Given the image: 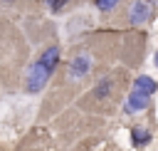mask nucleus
Listing matches in <instances>:
<instances>
[{
    "mask_svg": "<svg viewBox=\"0 0 158 151\" xmlns=\"http://www.w3.org/2000/svg\"><path fill=\"white\" fill-rule=\"evenodd\" d=\"M89 67H91V57H89V54H79V57H74L72 64H69V77H72V79H81V77H86Z\"/></svg>",
    "mask_w": 158,
    "mask_h": 151,
    "instance_id": "nucleus-3",
    "label": "nucleus"
},
{
    "mask_svg": "<svg viewBox=\"0 0 158 151\" xmlns=\"http://www.w3.org/2000/svg\"><path fill=\"white\" fill-rule=\"evenodd\" d=\"M133 89H136V92H143V94H148V97H151V94L158 89V84H156L151 77H136V82H133Z\"/></svg>",
    "mask_w": 158,
    "mask_h": 151,
    "instance_id": "nucleus-5",
    "label": "nucleus"
},
{
    "mask_svg": "<svg viewBox=\"0 0 158 151\" xmlns=\"http://www.w3.org/2000/svg\"><path fill=\"white\" fill-rule=\"evenodd\" d=\"M94 2H96V7H99V10H104V12H106V10H111L118 0H94Z\"/></svg>",
    "mask_w": 158,
    "mask_h": 151,
    "instance_id": "nucleus-7",
    "label": "nucleus"
},
{
    "mask_svg": "<svg viewBox=\"0 0 158 151\" xmlns=\"http://www.w3.org/2000/svg\"><path fill=\"white\" fill-rule=\"evenodd\" d=\"M153 62H156V67H158V52H156V59H153Z\"/></svg>",
    "mask_w": 158,
    "mask_h": 151,
    "instance_id": "nucleus-10",
    "label": "nucleus"
},
{
    "mask_svg": "<svg viewBox=\"0 0 158 151\" xmlns=\"http://www.w3.org/2000/svg\"><path fill=\"white\" fill-rule=\"evenodd\" d=\"M148 106V94H143V92H131L128 94V99H126V111H141V109H146Z\"/></svg>",
    "mask_w": 158,
    "mask_h": 151,
    "instance_id": "nucleus-4",
    "label": "nucleus"
},
{
    "mask_svg": "<svg viewBox=\"0 0 158 151\" xmlns=\"http://www.w3.org/2000/svg\"><path fill=\"white\" fill-rule=\"evenodd\" d=\"M57 62H59V47L52 45V47H47V50L42 52V57L30 67V74H27V92L35 94V92L44 89V84H47V79L52 77Z\"/></svg>",
    "mask_w": 158,
    "mask_h": 151,
    "instance_id": "nucleus-1",
    "label": "nucleus"
},
{
    "mask_svg": "<svg viewBox=\"0 0 158 151\" xmlns=\"http://www.w3.org/2000/svg\"><path fill=\"white\" fill-rule=\"evenodd\" d=\"M131 136H133V144H136V146H143V144L151 141V134H148L146 129H133Z\"/></svg>",
    "mask_w": 158,
    "mask_h": 151,
    "instance_id": "nucleus-6",
    "label": "nucleus"
},
{
    "mask_svg": "<svg viewBox=\"0 0 158 151\" xmlns=\"http://www.w3.org/2000/svg\"><path fill=\"white\" fill-rule=\"evenodd\" d=\"M106 92H109V79H104V82L94 89V94H96V97H106Z\"/></svg>",
    "mask_w": 158,
    "mask_h": 151,
    "instance_id": "nucleus-8",
    "label": "nucleus"
},
{
    "mask_svg": "<svg viewBox=\"0 0 158 151\" xmlns=\"http://www.w3.org/2000/svg\"><path fill=\"white\" fill-rule=\"evenodd\" d=\"M151 15H153V7L148 0H133L128 7V22L131 25H143L151 20Z\"/></svg>",
    "mask_w": 158,
    "mask_h": 151,
    "instance_id": "nucleus-2",
    "label": "nucleus"
},
{
    "mask_svg": "<svg viewBox=\"0 0 158 151\" xmlns=\"http://www.w3.org/2000/svg\"><path fill=\"white\" fill-rule=\"evenodd\" d=\"M64 2H67V0H47V5H49L52 12H59V10L64 7Z\"/></svg>",
    "mask_w": 158,
    "mask_h": 151,
    "instance_id": "nucleus-9",
    "label": "nucleus"
},
{
    "mask_svg": "<svg viewBox=\"0 0 158 151\" xmlns=\"http://www.w3.org/2000/svg\"><path fill=\"white\" fill-rule=\"evenodd\" d=\"M148 2H151V0H148Z\"/></svg>",
    "mask_w": 158,
    "mask_h": 151,
    "instance_id": "nucleus-11",
    "label": "nucleus"
}]
</instances>
